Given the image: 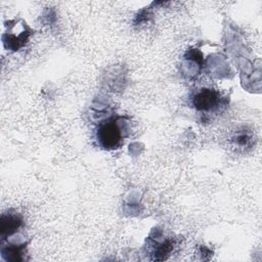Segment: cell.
<instances>
[{
	"label": "cell",
	"mask_w": 262,
	"mask_h": 262,
	"mask_svg": "<svg viewBox=\"0 0 262 262\" xmlns=\"http://www.w3.org/2000/svg\"><path fill=\"white\" fill-rule=\"evenodd\" d=\"M23 224V219L18 215H2L1 217V236L4 239L6 235L14 233Z\"/></svg>",
	"instance_id": "cell-3"
},
{
	"label": "cell",
	"mask_w": 262,
	"mask_h": 262,
	"mask_svg": "<svg viewBox=\"0 0 262 262\" xmlns=\"http://www.w3.org/2000/svg\"><path fill=\"white\" fill-rule=\"evenodd\" d=\"M231 140L235 146H238L242 148L251 147L253 145V135L246 130L238 131L237 133H235L232 136Z\"/></svg>",
	"instance_id": "cell-4"
},
{
	"label": "cell",
	"mask_w": 262,
	"mask_h": 262,
	"mask_svg": "<svg viewBox=\"0 0 262 262\" xmlns=\"http://www.w3.org/2000/svg\"><path fill=\"white\" fill-rule=\"evenodd\" d=\"M120 118H111L98 126L96 139L98 144L104 149L118 148L124 138L123 130L119 122Z\"/></svg>",
	"instance_id": "cell-2"
},
{
	"label": "cell",
	"mask_w": 262,
	"mask_h": 262,
	"mask_svg": "<svg viewBox=\"0 0 262 262\" xmlns=\"http://www.w3.org/2000/svg\"><path fill=\"white\" fill-rule=\"evenodd\" d=\"M174 246L173 241H167L164 244H162L160 247L156 250V260H163L166 258V255H169V253L172 251Z\"/></svg>",
	"instance_id": "cell-5"
},
{
	"label": "cell",
	"mask_w": 262,
	"mask_h": 262,
	"mask_svg": "<svg viewBox=\"0 0 262 262\" xmlns=\"http://www.w3.org/2000/svg\"><path fill=\"white\" fill-rule=\"evenodd\" d=\"M26 247V245H21L20 247H9L7 249H4V251L8 252V260H12V261H18V260H23V258L20 257L23 254V250Z\"/></svg>",
	"instance_id": "cell-6"
},
{
	"label": "cell",
	"mask_w": 262,
	"mask_h": 262,
	"mask_svg": "<svg viewBox=\"0 0 262 262\" xmlns=\"http://www.w3.org/2000/svg\"><path fill=\"white\" fill-rule=\"evenodd\" d=\"M191 104L203 117H210L222 112L227 105V98L215 89L202 88L191 95Z\"/></svg>",
	"instance_id": "cell-1"
}]
</instances>
